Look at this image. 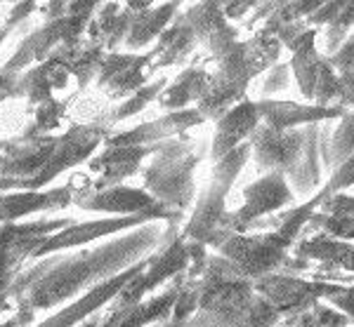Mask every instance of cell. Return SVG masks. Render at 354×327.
<instances>
[{"mask_svg":"<svg viewBox=\"0 0 354 327\" xmlns=\"http://www.w3.org/2000/svg\"><path fill=\"white\" fill-rule=\"evenodd\" d=\"M175 233L177 224L163 226L161 221H151L97 248L45 257L17 273L10 288V297L17 304L15 318L21 327H28L38 311H50L68 299H78L97 285L125 273L151 257Z\"/></svg>","mask_w":354,"mask_h":327,"instance_id":"cell-1","label":"cell"},{"mask_svg":"<svg viewBox=\"0 0 354 327\" xmlns=\"http://www.w3.org/2000/svg\"><path fill=\"white\" fill-rule=\"evenodd\" d=\"M281 40L272 36H262L255 31L253 38L239 40L236 45L220 57L215 64V73H210V83L201 101L196 104V111L203 120H218L230 113L234 106H239L243 99H248V85L260 73H267L279 64L281 54Z\"/></svg>","mask_w":354,"mask_h":327,"instance_id":"cell-2","label":"cell"},{"mask_svg":"<svg viewBox=\"0 0 354 327\" xmlns=\"http://www.w3.org/2000/svg\"><path fill=\"white\" fill-rule=\"evenodd\" d=\"M201 158V148L185 137L163 141L145 170V191L175 212L189 210L196 193L194 172Z\"/></svg>","mask_w":354,"mask_h":327,"instance_id":"cell-3","label":"cell"},{"mask_svg":"<svg viewBox=\"0 0 354 327\" xmlns=\"http://www.w3.org/2000/svg\"><path fill=\"white\" fill-rule=\"evenodd\" d=\"M97 8H100L97 3H68L64 17L45 21L41 28L31 31L21 40L19 48L15 50V54L0 68V76L8 80H19L21 71L26 73L28 68L48 61L59 48L78 45L81 36L88 31Z\"/></svg>","mask_w":354,"mask_h":327,"instance_id":"cell-4","label":"cell"},{"mask_svg":"<svg viewBox=\"0 0 354 327\" xmlns=\"http://www.w3.org/2000/svg\"><path fill=\"white\" fill-rule=\"evenodd\" d=\"M250 156H253L250 144H243L234 148L230 156L213 163L210 181L205 186V191L201 193V198L196 200V208H194L189 221L182 228L180 233L182 238L208 248L218 238V233L225 231L227 217H230V212H227V196H230L234 181L241 175V170L245 168Z\"/></svg>","mask_w":354,"mask_h":327,"instance_id":"cell-5","label":"cell"},{"mask_svg":"<svg viewBox=\"0 0 354 327\" xmlns=\"http://www.w3.org/2000/svg\"><path fill=\"white\" fill-rule=\"evenodd\" d=\"M210 248L215 250V255L225 257L232 264L239 278L250 280V283L270 273H277V268L286 264L290 250L274 231L234 233L227 228L218 233Z\"/></svg>","mask_w":354,"mask_h":327,"instance_id":"cell-6","label":"cell"},{"mask_svg":"<svg viewBox=\"0 0 354 327\" xmlns=\"http://www.w3.org/2000/svg\"><path fill=\"white\" fill-rule=\"evenodd\" d=\"M345 285H335L328 280H302L298 275L270 273L265 278L255 280L253 290L260 295L279 315L295 320L302 313H307L312 306H317L319 299H330Z\"/></svg>","mask_w":354,"mask_h":327,"instance_id":"cell-7","label":"cell"},{"mask_svg":"<svg viewBox=\"0 0 354 327\" xmlns=\"http://www.w3.org/2000/svg\"><path fill=\"white\" fill-rule=\"evenodd\" d=\"M192 264H194L192 243L175 233L173 238H168L161 248L153 252V255L149 257V264H147L145 271L125 285V290L111 301L109 308L135 306V304H140L151 290H156L158 285H163L165 280L177 278V275L189 271Z\"/></svg>","mask_w":354,"mask_h":327,"instance_id":"cell-8","label":"cell"},{"mask_svg":"<svg viewBox=\"0 0 354 327\" xmlns=\"http://www.w3.org/2000/svg\"><path fill=\"white\" fill-rule=\"evenodd\" d=\"M59 135H36L26 130L17 141L3 146L0 153V191L24 188L36 179L55 156Z\"/></svg>","mask_w":354,"mask_h":327,"instance_id":"cell-9","label":"cell"},{"mask_svg":"<svg viewBox=\"0 0 354 327\" xmlns=\"http://www.w3.org/2000/svg\"><path fill=\"white\" fill-rule=\"evenodd\" d=\"M295 193L283 172H267L258 181L243 188V205L227 217L225 228L234 233H248L260 219L293 205Z\"/></svg>","mask_w":354,"mask_h":327,"instance_id":"cell-10","label":"cell"},{"mask_svg":"<svg viewBox=\"0 0 354 327\" xmlns=\"http://www.w3.org/2000/svg\"><path fill=\"white\" fill-rule=\"evenodd\" d=\"M151 221H165V219L161 215H137V217H102V219L83 221V224H68L66 228L53 233V236L41 238V243H38L31 259H45V257H53L59 255V252L88 245L93 240L109 238L123 231H135V228L147 226Z\"/></svg>","mask_w":354,"mask_h":327,"instance_id":"cell-11","label":"cell"},{"mask_svg":"<svg viewBox=\"0 0 354 327\" xmlns=\"http://www.w3.org/2000/svg\"><path fill=\"white\" fill-rule=\"evenodd\" d=\"M106 139H109L106 125H102V123L73 125L71 130L59 135L57 151H55V156L50 158V163L45 165V170L36 179L28 181L21 191H41L43 186L55 181L59 175H64L66 170L76 168V165H83V163H90V160L95 158L97 146L106 144Z\"/></svg>","mask_w":354,"mask_h":327,"instance_id":"cell-12","label":"cell"},{"mask_svg":"<svg viewBox=\"0 0 354 327\" xmlns=\"http://www.w3.org/2000/svg\"><path fill=\"white\" fill-rule=\"evenodd\" d=\"M76 203L81 210L102 212L109 217H137V215H161L168 224H177L182 212H175L158 203L151 193L145 188L130 186H111L104 191H85L76 196Z\"/></svg>","mask_w":354,"mask_h":327,"instance_id":"cell-13","label":"cell"},{"mask_svg":"<svg viewBox=\"0 0 354 327\" xmlns=\"http://www.w3.org/2000/svg\"><path fill=\"white\" fill-rule=\"evenodd\" d=\"M250 151L260 172H283L288 175L302 156L305 146V128L300 130H274L270 125H260L250 137Z\"/></svg>","mask_w":354,"mask_h":327,"instance_id":"cell-14","label":"cell"},{"mask_svg":"<svg viewBox=\"0 0 354 327\" xmlns=\"http://www.w3.org/2000/svg\"><path fill=\"white\" fill-rule=\"evenodd\" d=\"M147 264H149V257H147L145 261L137 264V266L128 268L125 273L116 275V278L106 280V283H102V285H97L95 290L85 292L83 297L73 299L68 306L53 313L50 318H45L43 323H38L36 327H81L85 320L93 318V313H97L102 306H106V304H111L113 299H116V297L125 290V285L145 271Z\"/></svg>","mask_w":354,"mask_h":327,"instance_id":"cell-15","label":"cell"},{"mask_svg":"<svg viewBox=\"0 0 354 327\" xmlns=\"http://www.w3.org/2000/svg\"><path fill=\"white\" fill-rule=\"evenodd\" d=\"M203 123V116L196 108H187V111L165 113V116L149 120V123L135 125L130 130H123L118 135H111L106 139V146H158L163 141L177 139L187 130L196 128Z\"/></svg>","mask_w":354,"mask_h":327,"instance_id":"cell-16","label":"cell"},{"mask_svg":"<svg viewBox=\"0 0 354 327\" xmlns=\"http://www.w3.org/2000/svg\"><path fill=\"white\" fill-rule=\"evenodd\" d=\"M196 33L198 43L210 50L213 59L225 57L239 43V28H234L222 12V3H194L182 12Z\"/></svg>","mask_w":354,"mask_h":327,"instance_id":"cell-17","label":"cell"},{"mask_svg":"<svg viewBox=\"0 0 354 327\" xmlns=\"http://www.w3.org/2000/svg\"><path fill=\"white\" fill-rule=\"evenodd\" d=\"M262 125L258 113V101L243 99L239 106H234L230 113H225L215 123V135L210 141V160L218 163L225 156H230L234 148L250 141L253 132Z\"/></svg>","mask_w":354,"mask_h":327,"instance_id":"cell-18","label":"cell"},{"mask_svg":"<svg viewBox=\"0 0 354 327\" xmlns=\"http://www.w3.org/2000/svg\"><path fill=\"white\" fill-rule=\"evenodd\" d=\"M258 113L262 125L288 132V130L307 128V125H322L328 123V120L342 118L347 111H342V108L300 104V101H288V99H258Z\"/></svg>","mask_w":354,"mask_h":327,"instance_id":"cell-19","label":"cell"},{"mask_svg":"<svg viewBox=\"0 0 354 327\" xmlns=\"http://www.w3.org/2000/svg\"><path fill=\"white\" fill-rule=\"evenodd\" d=\"M158 146H106L100 156H95L88 163L90 170L100 175L95 181V191L121 186V181L133 177L145 163V158L158 151Z\"/></svg>","mask_w":354,"mask_h":327,"instance_id":"cell-20","label":"cell"},{"mask_svg":"<svg viewBox=\"0 0 354 327\" xmlns=\"http://www.w3.org/2000/svg\"><path fill=\"white\" fill-rule=\"evenodd\" d=\"M73 203V184L57 186L53 191H17L0 196V226L15 224L36 212L62 210Z\"/></svg>","mask_w":354,"mask_h":327,"instance_id":"cell-21","label":"cell"},{"mask_svg":"<svg viewBox=\"0 0 354 327\" xmlns=\"http://www.w3.org/2000/svg\"><path fill=\"white\" fill-rule=\"evenodd\" d=\"M180 283L177 280L173 288H168L163 295L151 297L147 301H140L135 306L128 308H109L104 315H102L100 327H147L153 323H168L170 315H173L177 295H180Z\"/></svg>","mask_w":354,"mask_h":327,"instance_id":"cell-22","label":"cell"},{"mask_svg":"<svg viewBox=\"0 0 354 327\" xmlns=\"http://www.w3.org/2000/svg\"><path fill=\"white\" fill-rule=\"evenodd\" d=\"M133 10V24H130L128 38H125V48L128 50H142L151 43V40L161 38V33L175 21L180 14V5L177 3H128Z\"/></svg>","mask_w":354,"mask_h":327,"instance_id":"cell-23","label":"cell"},{"mask_svg":"<svg viewBox=\"0 0 354 327\" xmlns=\"http://www.w3.org/2000/svg\"><path fill=\"white\" fill-rule=\"evenodd\" d=\"M317 33H319V28H307L300 38H295L293 43L288 45L290 71H293V78H295V83H298L300 95L305 97L310 104L314 99L319 73L326 66V57L319 54V50H317Z\"/></svg>","mask_w":354,"mask_h":327,"instance_id":"cell-24","label":"cell"},{"mask_svg":"<svg viewBox=\"0 0 354 327\" xmlns=\"http://www.w3.org/2000/svg\"><path fill=\"white\" fill-rule=\"evenodd\" d=\"M130 24H133V10L128 3H104L97 8L85 33L90 36V43L100 45L104 52H116L118 45L128 38Z\"/></svg>","mask_w":354,"mask_h":327,"instance_id":"cell-25","label":"cell"},{"mask_svg":"<svg viewBox=\"0 0 354 327\" xmlns=\"http://www.w3.org/2000/svg\"><path fill=\"white\" fill-rule=\"evenodd\" d=\"M68 76H71V71L66 68V64L57 54H53L48 61H43V64H38V66L28 68L26 73H21L17 90H19V95H24L31 104L41 106L43 101L55 99L57 90L66 88Z\"/></svg>","mask_w":354,"mask_h":327,"instance_id":"cell-26","label":"cell"},{"mask_svg":"<svg viewBox=\"0 0 354 327\" xmlns=\"http://www.w3.org/2000/svg\"><path fill=\"white\" fill-rule=\"evenodd\" d=\"M319 132H322V125H307L302 156L298 163H295V168L286 175L293 193H300V196H307V198H310V193L317 196L324 188L322 186L324 158H322V146H319Z\"/></svg>","mask_w":354,"mask_h":327,"instance_id":"cell-27","label":"cell"},{"mask_svg":"<svg viewBox=\"0 0 354 327\" xmlns=\"http://www.w3.org/2000/svg\"><path fill=\"white\" fill-rule=\"evenodd\" d=\"M198 45V38L194 33V28L189 26L185 14H177L175 21L170 24L158 38L156 48L151 50L153 61L149 66V76L158 68H168L175 64H182V61L189 57Z\"/></svg>","mask_w":354,"mask_h":327,"instance_id":"cell-28","label":"cell"},{"mask_svg":"<svg viewBox=\"0 0 354 327\" xmlns=\"http://www.w3.org/2000/svg\"><path fill=\"white\" fill-rule=\"evenodd\" d=\"M293 252L298 259L322 261L354 275V243L350 240H338L328 233H319V236L305 238L302 243H295Z\"/></svg>","mask_w":354,"mask_h":327,"instance_id":"cell-29","label":"cell"},{"mask_svg":"<svg viewBox=\"0 0 354 327\" xmlns=\"http://www.w3.org/2000/svg\"><path fill=\"white\" fill-rule=\"evenodd\" d=\"M210 83V73L201 66H192L177 76L173 83H168V88L163 90L158 106L168 113L175 111H187L192 104H198L201 97L205 95Z\"/></svg>","mask_w":354,"mask_h":327,"instance_id":"cell-30","label":"cell"},{"mask_svg":"<svg viewBox=\"0 0 354 327\" xmlns=\"http://www.w3.org/2000/svg\"><path fill=\"white\" fill-rule=\"evenodd\" d=\"M62 61L66 64V68L71 71V76L78 80V90H85L90 85V80L97 78L102 68V61L109 52L100 48L95 43H78V45H66L59 48L55 52Z\"/></svg>","mask_w":354,"mask_h":327,"instance_id":"cell-31","label":"cell"},{"mask_svg":"<svg viewBox=\"0 0 354 327\" xmlns=\"http://www.w3.org/2000/svg\"><path fill=\"white\" fill-rule=\"evenodd\" d=\"M322 203H324V193L319 191L317 196H312L307 203L298 205V208H290L288 212L279 215L277 219H274L272 231L277 233V236L281 238L288 248H293L295 240H298V236H300V231L312 221V217L317 215V210L322 208Z\"/></svg>","mask_w":354,"mask_h":327,"instance_id":"cell-32","label":"cell"},{"mask_svg":"<svg viewBox=\"0 0 354 327\" xmlns=\"http://www.w3.org/2000/svg\"><path fill=\"white\" fill-rule=\"evenodd\" d=\"M151 61H153V54L151 52L137 54L135 64L125 68L123 73H118V76L113 78L111 83L104 88V92L111 97V99H121V97H128V99H130V97H133L135 92H140L147 85Z\"/></svg>","mask_w":354,"mask_h":327,"instance_id":"cell-33","label":"cell"},{"mask_svg":"<svg viewBox=\"0 0 354 327\" xmlns=\"http://www.w3.org/2000/svg\"><path fill=\"white\" fill-rule=\"evenodd\" d=\"M350 158H354V111H347L345 116L338 118V125L330 132L326 168L335 172Z\"/></svg>","mask_w":354,"mask_h":327,"instance_id":"cell-34","label":"cell"},{"mask_svg":"<svg viewBox=\"0 0 354 327\" xmlns=\"http://www.w3.org/2000/svg\"><path fill=\"white\" fill-rule=\"evenodd\" d=\"M165 88H168V78H163V76L153 78L151 83H147L140 92H135L130 99H125L121 106L113 108V113L109 116V123H121V120H128V118L137 116V113H142L151 101L161 99Z\"/></svg>","mask_w":354,"mask_h":327,"instance_id":"cell-35","label":"cell"},{"mask_svg":"<svg viewBox=\"0 0 354 327\" xmlns=\"http://www.w3.org/2000/svg\"><path fill=\"white\" fill-rule=\"evenodd\" d=\"M352 31H354V0H345L338 17L330 21L326 26V33H324V50H326V57L338 52L340 45L350 38Z\"/></svg>","mask_w":354,"mask_h":327,"instance_id":"cell-36","label":"cell"},{"mask_svg":"<svg viewBox=\"0 0 354 327\" xmlns=\"http://www.w3.org/2000/svg\"><path fill=\"white\" fill-rule=\"evenodd\" d=\"M340 97H342V80L326 61V66H324L322 73H319L312 104L314 106H324V108H338Z\"/></svg>","mask_w":354,"mask_h":327,"instance_id":"cell-37","label":"cell"},{"mask_svg":"<svg viewBox=\"0 0 354 327\" xmlns=\"http://www.w3.org/2000/svg\"><path fill=\"white\" fill-rule=\"evenodd\" d=\"M350 318L342 315L340 311L330 306H324V304H317L312 306L307 313H302L300 318L293 320V325L288 327H350Z\"/></svg>","mask_w":354,"mask_h":327,"instance_id":"cell-38","label":"cell"},{"mask_svg":"<svg viewBox=\"0 0 354 327\" xmlns=\"http://www.w3.org/2000/svg\"><path fill=\"white\" fill-rule=\"evenodd\" d=\"M66 106H68V101H59L57 97L50 101H43V104L36 108V123L28 130L36 132V135H50L53 130L59 128Z\"/></svg>","mask_w":354,"mask_h":327,"instance_id":"cell-39","label":"cell"},{"mask_svg":"<svg viewBox=\"0 0 354 327\" xmlns=\"http://www.w3.org/2000/svg\"><path fill=\"white\" fill-rule=\"evenodd\" d=\"M137 59V54H121V52H109L102 61V68L97 73V88L104 90L118 73H123L128 66H133Z\"/></svg>","mask_w":354,"mask_h":327,"instance_id":"cell-40","label":"cell"},{"mask_svg":"<svg viewBox=\"0 0 354 327\" xmlns=\"http://www.w3.org/2000/svg\"><path fill=\"white\" fill-rule=\"evenodd\" d=\"M290 73H293L290 71V64H281V61H279L274 68H270V71H267L265 83H262V99H274L277 92L288 90Z\"/></svg>","mask_w":354,"mask_h":327,"instance_id":"cell-41","label":"cell"},{"mask_svg":"<svg viewBox=\"0 0 354 327\" xmlns=\"http://www.w3.org/2000/svg\"><path fill=\"white\" fill-rule=\"evenodd\" d=\"M326 61L338 76H350V73H354V31L350 33V38L340 45L338 52L326 57Z\"/></svg>","mask_w":354,"mask_h":327,"instance_id":"cell-42","label":"cell"},{"mask_svg":"<svg viewBox=\"0 0 354 327\" xmlns=\"http://www.w3.org/2000/svg\"><path fill=\"white\" fill-rule=\"evenodd\" d=\"M350 186H354V158H350L342 168H338L330 175V179L324 184L322 193H324V198H328V196H335V193H342Z\"/></svg>","mask_w":354,"mask_h":327,"instance_id":"cell-43","label":"cell"},{"mask_svg":"<svg viewBox=\"0 0 354 327\" xmlns=\"http://www.w3.org/2000/svg\"><path fill=\"white\" fill-rule=\"evenodd\" d=\"M322 208L330 217H342V219H354V196L335 193V196L324 198Z\"/></svg>","mask_w":354,"mask_h":327,"instance_id":"cell-44","label":"cell"},{"mask_svg":"<svg viewBox=\"0 0 354 327\" xmlns=\"http://www.w3.org/2000/svg\"><path fill=\"white\" fill-rule=\"evenodd\" d=\"M342 3H345V0H340V3H324L322 8H319L317 12H314L310 19H307V24H310L312 28L328 26L330 21H333L335 17H338L340 10H342Z\"/></svg>","mask_w":354,"mask_h":327,"instance_id":"cell-45","label":"cell"},{"mask_svg":"<svg viewBox=\"0 0 354 327\" xmlns=\"http://www.w3.org/2000/svg\"><path fill=\"white\" fill-rule=\"evenodd\" d=\"M330 306L335 308V311H340L342 315H347L350 320H354V285L350 288H342V292H338L335 297H330Z\"/></svg>","mask_w":354,"mask_h":327,"instance_id":"cell-46","label":"cell"},{"mask_svg":"<svg viewBox=\"0 0 354 327\" xmlns=\"http://www.w3.org/2000/svg\"><path fill=\"white\" fill-rule=\"evenodd\" d=\"M253 10H255V3H222V12H225L230 24H232V21H236V19L248 17Z\"/></svg>","mask_w":354,"mask_h":327,"instance_id":"cell-47","label":"cell"},{"mask_svg":"<svg viewBox=\"0 0 354 327\" xmlns=\"http://www.w3.org/2000/svg\"><path fill=\"white\" fill-rule=\"evenodd\" d=\"M340 80H342V97H340L338 108L350 111L354 106V73H350V76H340Z\"/></svg>","mask_w":354,"mask_h":327,"instance_id":"cell-48","label":"cell"},{"mask_svg":"<svg viewBox=\"0 0 354 327\" xmlns=\"http://www.w3.org/2000/svg\"><path fill=\"white\" fill-rule=\"evenodd\" d=\"M279 318H281V315H279V313L274 311V308L270 306L265 313H260L258 318L253 320V323H250V325H245V327H274V325L279 323Z\"/></svg>","mask_w":354,"mask_h":327,"instance_id":"cell-49","label":"cell"},{"mask_svg":"<svg viewBox=\"0 0 354 327\" xmlns=\"http://www.w3.org/2000/svg\"><path fill=\"white\" fill-rule=\"evenodd\" d=\"M100 323H102V315H93V318L85 320L81 327H100Z\"/></svg>","mask_w":354,"mask_h":327,"instance_id":"cell-50","label":"cell"},{"mask_svg":"<svg viewBox=\"0 0 354 327\" xmlns=\"http://www.w3.org/2000/svg\"><path fill=\"white\" fill-rule=\"evenodd\" d=\"M0 327H21V323H19V320H17L15 315H12V318H10V320H5V323H0Z\"/></svg>","mask_w":354,"mask_h":327,"instance_id":"cell-51","label":"cell"},{"mask_svg":"<svg viewBox=\"0 0 354 327\" xmlns=\"http://www.w3.org/2000/svg\"><path fill=\"white\" fill-rule=\"evenodd\" d=\"M189 323H175V320H168V323H161V325H156V327H187Z\"/></svg>","mask_w":354,"mask_h":327,"instance_id":"cell-52","label":"cell"},{"mask_svg":"<svg viewBox=\"0 0 354 327\" xmlns=\"http://www.w3.org/2000/svg\"><path fill=\"white\" fill-rule=\"evenodd\" d=\"M10 31H12V26H10V24H5V26H3V31H0V43H3L5 36H8Z\"/></svg>","mask_w":354,"mask_h":327,"instance_id":"cell-53","label":"cell"},{"mask_svg":"<svg viewBox=\"0 0 354 327\" xmlns=\"http://www.w3.org/2000/svg\"><path fill=\"white\" fill-rule=\"evenodd\" d=\"M3 146H5V144H3V141H0V153H3Z\"/></svg>","mask_w":354,"mask_h":327,"instance_id":"cell-54","label":"cell"}]
</instances>
